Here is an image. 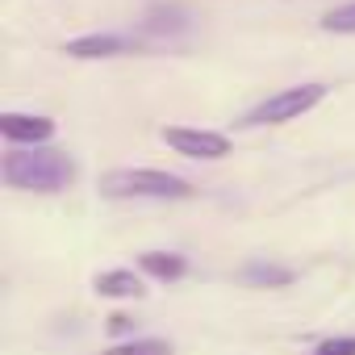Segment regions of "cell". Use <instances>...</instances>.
Instances as JSON below:
<instances>
[{
	"label": "cell",
	"instance_id": "obj_1",
	"mask_svg": "<svg viewBox=\"0 0 355 355\" xmlns=\"http://www.w3.org/2000/svg\"><path fill=\"white\" fill-rule=\"evenodd\" d=\"M9 189H26V193H63L76 180V159L67 150L55 146H13L0 163Z\"/></svg>",
	"mask_w": 355,
	"mask_h": 355
},
{
	"label": "cell",
	"instance_id": "obj_2",
	"mask_svg": "<svg viewBox=\"0 0 355 355\" xmlns=\"http://www.w3.org/2000/svg\"><path fill=\"white\" fill-rule=\"evenodd\" d=\"M101 197L109 201H184L193 184L159 167H117L101 175Z\"/></svg>",
	"mask_w": 355,
	"mask_h": 355
},
{
	"label": "cell",
	"instance_id": "obj_3",
	"mask_svg": "<svg viewBox=\"0 0 355 355\" xmlns=\"http://www.w3.org/2000/svg\"><path fill=\"white\" fill-rule=\"evenodd\" d=\"M322 101H326V84H293V88L272 92L263 105H255L243 125H284V121H297L301 113L318 109Z\"/></svg>",
	"mask_w": 355,
	"mask_h": 355
},
{
	"label": "cell",
	"instance_id": "obj_4",
	"mask_svg": "<svg viewBox=\"0 0 355 355\" xmlns=\"http://www.w3.org/2000/svg\"><path fill=\"white\" fill-rule=\"evenodd\" d=\"M159 138L175 150V155H189V159H226L230 155V138L218 130H197V125H163Z\"/></svg>",
	"mask_w": 355,
	"mask_h": 355
},
{
	"label": "cell",
	"instance_id": "obj_5",
	"mask_svg": "<svg viewBox=\"0 0 355 355\" xmlns=\"http://www.w3.org/2000/svg\"><path fill=\"white\" fill-rule=\"evenodd\" d=\"M0 134L13 146H46L55 138V121L42 113H0Z\"/></svg>",
	"mask_w": 355,
	"mask_h": 355
},
{
	"label": "cell",
	"instance_id": "obj_6",
	"mask_svg": "<svg viewBox=\"0 0 355 355\" xmlns=\"http://www.w3.org/2000/svg\"><path fill=\"white\" fill-rule=\"evenodd\" d=\"M63 51L71 59H113V55L130 51V38H121V34H84V38H71Z\"/></svg>",
	"mask_w": 355,
	"mask_h": 355
},
{
	"label": "cell",
	"instance_id": "obj_7",
	"mask_svg": "<svg viewBox=\"0 0 355 355\" xmlns=\"http://www.w3.org/2000/svg\"><path fill=\"white\" fill-rule=\"evenodd\" d=\"M138 268L146 276H155V280H180L189 272L184 255H175V251H142L138 255Z\"/></svg>",
	"mask_w": 355,
	"mask_h": 355
},
{
	"label": "cell",
	"instance_id": "obj_8",
	"mask_svg": "<svg viewBox=\"0 0 355 355\" xmlns=\"http://www.w3.org/2000/svg\"><path fill=\"white\" fill-rule=\"evenodd\" d=\"M96 293L101 297H113V301H125V297H142V280L130 272V268H113V272H101L96 276Z\"/></svg>",
	"mask_w": 355,
	"mask_h": 355
},
{
	"label": "cell",
	"instance_id": "obj_9",
	"mask_svg": "<svg viewBox=\"0 0 355 355\" xmlns=\"http://www.w3.org/2000/svg\"><path fill=\"white\" fill-rule=\"evenodd\" d=\"M105 355H171V343H163V338H130V343L109 347Z\"/></svg>",
	"mask_w": 355,
	"mask_h": 355
},
{
	"label": "cell",
	"instance_id": "obj_10",
	"mask_svg": "<svg viewBox=\"0 0 355 355\" xmlns=\"http://www.w3.org/2000/svg\"><path fill=\"white\" fill-rule=\"evenodd\" d=\"M322 30H330V34H355V0H351V5L330 9L322 17Z\"/></svg>",
	"mask_w": 355,
	"mask_h": 355
},
{
	"label": "cell",
	"instance_id": "obj_11",
	"mask_svg": "<svg viewBox=\"0 0 355 355\" xmlns=\"http://www.w3.org/2000/svg\"><path fill=\"white\" fill-rule=\"evenodd\" d=\"M247 280H251V284H288L293 272H288V268H276V263H251V268H247Z\"/></svg>",
	"mask_w": 355,
	"mask_h": 355
},
{
	"label": "cell",
	"instance_id": "obj_12",
	"mask_svg": "<svg viewBox=\"0 0 355 355\" xmlns=\"http://www.w3.org/2000/svg\"><path fill=\"white\" fill-rule=\"evenodd\" d=\"M313 355H355V334H334V338H322Z\"/></svg>",
	"mask_w": 355,
	"mask_h": 355
},
{
	"label": "cell",
	"instance_id": "obj_13",
	"mask_svg": "<svg viewBox=\"0 0 355 355\" xmlns=\"http://www.w3.org/2000/svg\"><path fill=\"white\" fill-rule=\"evenodd\" d=\"M130 330H134V322H130L125 313H113V318H109V334H130Z\"/></svg>",
	"mask_w": 355,
	"mask_h": 355
}]
</instances>
